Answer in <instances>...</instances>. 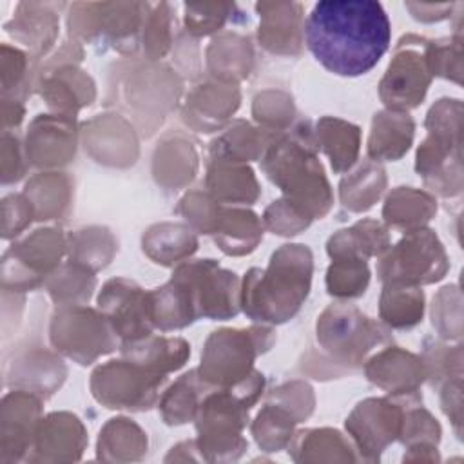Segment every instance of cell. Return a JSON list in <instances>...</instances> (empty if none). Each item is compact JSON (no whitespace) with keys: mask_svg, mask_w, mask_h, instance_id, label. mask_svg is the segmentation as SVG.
<instances>
[{"mask_svg":"<svg viewBox=\"0 0 464 464\" xmlns=\"http://www.w3.org/2000/svg\"><path fill=\"white\" fill-rule=\"evenodd\" d=\"M314 58L337 76L372 71L392 42V24L375 0H321L304 24Z\"/></svg>","mask_w":464,"mask_h":464,"instance_id":"6da1fadb","label":"cell"},{"mask_svg":"<svg viewBox=\"0 0 464 464\" xmlns=\"http://www.w3.org/2000/svg\"><path fill=\"white\" fill-rule=\"evenodd\" d=\"M312 254L303 245H283L272 254L270 266L252 268L243 283L241 304L254 321L285 323L310 290Z\"/></svg>","mask_w":464,"mask_h":464,"instance_id":"7a4b0ae2","label":"cell"},{"mask_svg":"<svg viewBox=\"0 0 464 464\" xmlns=\"http://www.w3.org/2000/svg\"><path fill=\"white\" fill-rule=\"evenodd\" d=\"M121 368L125 379H121V372L116 361L100 366L92 373L94 397L107 404V408L149 410L154 404L158 390L167 381V377L154 373L132 361H121Z\"/></svg>","mask_w":464,"mask_h":464,"instance_id":"3957f363","label":"cell"},{"mask_svg":"<svg viewBox=\"0 0 464 464\" xmlns=\"http://www.w3.org/2000/svg\"><path fill=\"white\" fill-rule=\"evenodd\" d=\"M190 290L198 315L228 319L239 312V281L234 272L219 268L214 259L181 265L176 274Z\"/></svg>","mask_w":464,"mask_h":464,"instance_id":"277c9868","label":"cell"},{"mask_svg":"<svg viewBox=\"0 0 464 464\" xmlns=\"http://www.w3.org/2000/svg\"><path fill=\"white\" fill-rule=\"evenodd\" d=\"M98 304L114 332L125 341H138L150 335L154 326L152 297L150 292H143L136 283L127 279L107 281Z\"/></svg>","mask_w":464,"mask_h":464,"instance_id":"5b68a950","label":"cell"},{"mask_svg":"<svg viewBox=\"0 0 464 464\" xmlns=\"http://www.w3.org/2000/svg\"><path fill=\"white\" fill-rule=\"evenodd\" d=\"M413 51L397 53L381 82V98L388 107L410 109L424 98L430 78L426 62Z\"/></svg>","mask_w":464,"mask_h":464,"instance_id":"8992f818","label":"cell"},{"mask_svg":"<svg viewBox=\"0 0 464 464\" xmlns=\"http://www.w3.org/2000/svg\"><path fill=\"white\" fill-rule=\"evenodd\" d=\"M121 352L125 357H130L132 362L161 375L183 366L190 353L188 344L181 339H158L150 335L138 341H125Z\"/></svg>","mask_w":464,"mask_h":464,"instance_id":"52a82bcc","label":"cell"},{"mask_svg":"<svg viewBox=\"0 0 464 464\" xmlns=\"http://www.w3.org/2000/svg\"><path fill=\"white\" fill-rule=\"evenodd\" d=\"M207 381L198 377V370L185 373L163 397L161 410L167 424H183L196 417L199 410V388Z\"/></svg>","mask_w":464,"mask_h":464,"instance_id":"ba28073f","label":"cell"},{"mask_svg":"<svg viewBox=\"0 0 464 464\" xmlns=\"http://www.w3.org/2000/svg\"><path fill=\"white\" fill-rule=\"evenodd\" d=\"M370 272L364 259H341L328 268V292L341 297H357L364 294Z\"/></svg>","mask_w":464,"mask_h":464,"instance_id":"9c48e42d","label":"cell"}]
</instances>
